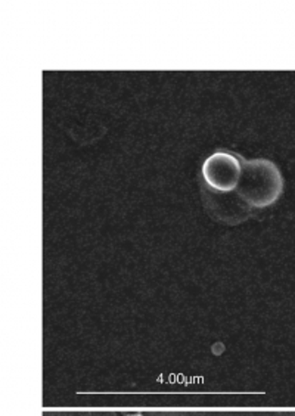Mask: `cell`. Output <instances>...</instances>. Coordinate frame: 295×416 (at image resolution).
Wrapping results in <instances>:
<instances>
[{"label":"cell","instance_id":"cell-1","mask_svg":"<svg viewBox=\"0 0 295 416\" xmlns=\"http://www.w3.org/2000/svg\"><path fill=\"white\" fill-rule=\"evenodd\" d=\"M284 179L275 163L264 158L244 160L235 192L249 206L264 208L275 204L282 193Z\"/></svg>","mask_w":295,"mask_h":416},{"label":"cell","instance_id":"cell-2","mask_svg":"<svg viewBox=\"0 0 295 416\" xmlns=\"http://www.w3.org/2000/svg\"><path fill=\"white\" fill-rule=\"evenodd\" d=\"M241 176V157L230 152H216L202 166V178L208 188L217 192L235 191Z\"/></svg>","mask_w":295,"mask_h":416},{"label":"cell","instance_id":"cell-3","mask_svg":"<svg viewBox=\"0 0 295 416\" xmlns=\"http://www.w3.org/2000/svg\"><path fill=\"white\" fill-rule=\"evenodd\" d=\"M202 196L209 214L227 225H238L251 215L249 206L235 191L217 192L207 186Z\"/></svg>","mask_w":295,"mask_h":416},{"label":"cell","instance_id":"cell-4","mask_svg":"<svg viewBox=\"0 0 295 416\" xmlns=\"http://www.w3.org/2000/svg\"><path fill=\"white\" fill-rule=\"evenodd\" d=\"M125 416H143L142 413H129V415H125Z\"/></svg>","mask_w":295,"mask_h":416}]
</instances>
